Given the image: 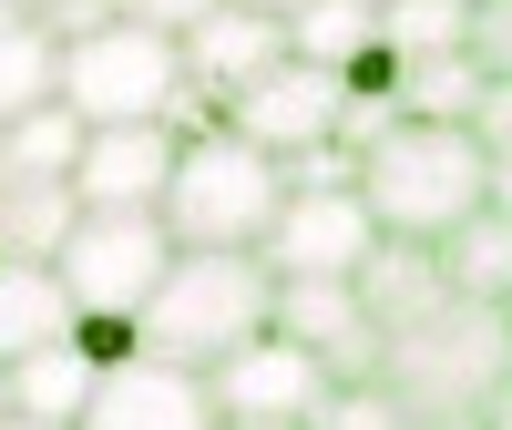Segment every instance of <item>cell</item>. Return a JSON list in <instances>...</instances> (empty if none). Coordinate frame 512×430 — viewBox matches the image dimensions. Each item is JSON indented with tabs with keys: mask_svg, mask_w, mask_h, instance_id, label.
Returning a JSON list of instances; mask_svg holds the SVG:
<instances>
[{
	"mask_svg": "<svg viewBox=\"0 0 512 430\" xmlns=\"http://www.w3.org/2000/svg\"><path fill=\"white\" fill-rule=\"evenodd\" d=\"M379 390L410 420H482L512 400V308L502 297H441L379 338Z\"/></svg>",
	"mask_w": 512,
	"mask_h": 430,
	"instance_id": "6da1fadb",
	"label": "cell"
},
{
	"mask_svg": "<svg viewBox=\"0 0 512 430\" xmlns=\"http://www.w3.org/2000/svg\"><path fill=\"white\" fill-rule=\"evenodd\" d=\"M359 205L379 215V236L441 246L451 226H472L492 205V164L472 144V123H400L359 154Z\"/></svg>",
	"mask_w": 512,
	"mask_h": 430,
	"instance_id": "7a4b0ae2",
	"label": "cell"
},
{
	"mask_svg": "<svg viewBox=\"0 0 512 430\" xmlns=\"http://www.w3.org/2000/svg\"><path fill=\"white\" fill-rule=\"evenodd\" d=\"M267 308H277V277L236 246H175L164 287L144 297V359H175V369H216L226 349L267 338Z\"/></svg>",
	"mask_w": 512,
	"mask_h": 430,
	"instance_id": "3957f363",
	"label": "cell"
},
{
	"mask_svg": "<svg viewBox=\"0 0 512 430\" xmlns=\"http://www.w3.org/2000/svg\"><path fill=\"white\" fill-rule=\"evenodd\" d=\"M287 205V175L256 144H236V134H195V144H175V175H164V236L175 246H236V256H256V236H267V215Z\"/></svg>",
	"mask_w": 512,
	"mask_h": 430,
	"instance_id": "277c9868",
	"label": "cell"
},
{
	"mask_svg": "<svg viewBox=\"0 0 512 430\" xmlns=\"http://www.w3.org/2000/svg\"><path fill=\"white\" fill-rule=\"evenodd\" d=\"M175 93H185V62H175L164 31L113 21V31H93V41L62 52V113L82 123V134H103V123H164Z\"/></svg>",
	"mask_w": 512,
	"mask_h": 430,
	"instance_id": "5b68a950",
	"label": "cell"
},
{
	"mask_svg": "<svg viewBox=\"0 0 512 430\" xmlns=\"http://www.w3.org/2000/svg\"><path fill=\"white\" fill-rule=\"evenodd\" d=\"M164 267H175L164 215H82L62 236V256H52L72 318H144V297L164 287Z\"/></svg>",
	"mask_w": 512,
	"mask_h": 430,
	"instance_id": "8992f818",
	"label": "cell"
},
{
	"mask_svg": "<svg viewBox=\"0 0 512 430\" xmlns=\"http://www.w3.org/2000/svg\"><path fill=\"white\" fill-rule=\"evenodd\" d=\"M338 390V379L308 359V349H287V338H246V349H226L216 369H205V400H216L226 430H308L318 400Z\"/></svg>",
	"mask_w": 512,
	"mask_h": 430,
	"instance_id": "52a82bcc",
	"label": "cell"
},
{
	"mask_svg": "<svg viewBox=\"0 0 512 430\" xmlns=\"http://www.w3.org/2000/svg\"><path fill=\"white\" fill-rule=\"evenodd\" d=\"M379 256V215L349 195H287L267 215V236H256V267L267 277H359Z\"/></svg>",
	"mask_w": 512,
	"mask_h": 430,
	"instance_id": "ba28073f",
	"label": "cell"
},
{
	"mask_svg": "<svg viewBox=\"0 0 512 430\" xmlns=\"http://www.w3.org/2000/svg\"><path fill=\"white\" fill-rule=\"evenodd\" d=\"M226 134L256 144L267 164L308 154V144H338V72H318V62H277L267 82H246V93L226 103Z\"/></svg>",
	"mask_w": 512,
	"mask_h": 430,
	"instance_id": "9c48e42d",
	"label": "cell"
},
{
	"mask_svg": "<svg viewBox=\"0 0 512 430\" xmlns=\"http://www.w3.org/2000/svg\"><path fill=\"white\" fill-rule=\"evenodd\" d=\"M267 328L287 338V349H308L328 379H379V328H369L349 277H277Z\"/></svg>",
	"mask_w": 512,
	"mask_h": 430,
	"instance_id": "30bf717a",
	"label": "cell"
},
{
	"mask_svg": "<svg viewBox=\"0 0 512 430\" xmlns=\"http://www.w3.org/2000/svg\"><path fill=\"white\" fill-rule=\"evenodd\" d=\"M164 175H175V134L164 123H103L72 154V205L82 215H154Z\"/></svg>",
	"mask_w": 512,
	"mask_h": 430,
	"instance_id": "8fae6325",
	"label": "cell"
},
{
	"mask_svg": "<svg viewBox=\"0 0 512 430\" xmlns=\"http://www.w3.org/2000/svg\"><path fill=\"white\" fill-rule=\"evenodd\" d=\"M175 62H185V93L226 113V103L246 93V82H267V72L287 62V21H267V11H236V0H226V11H205V21L175 41Z\"/></svg>",
	"mask_w": 512,
	"mask_h": 430,
	"instance_id": "7c38bea8",
	"label": "cell"
},
{
	"mask_svg": "<svg viewBox=\"0 0 512 430\" xmlns=\"http://www.w3.org/2000/svg\"><path fill=\"white\" fill-rule=\"evenodd\" d=\"M72 430H226L216 400H205V379L175 369V359H134V369H103L93 379V410Z\"/></svg>",
	"mask_w": 512,
	"mask_h": 430,
	"instance_id": "4fadbf2b",
	"label": "cell"
},
{
	"mask_svg": "<svg viewBox=\"0 0 512 430\" xmlns=\"http://www.w3.org/2000/svg\"><path fill=\"white\" fill-rule=\"evenodd\" d=\"M349 287H359V308H369V328H379V338H390V328H410L420 308H441V297H451L441 246H410V236H379V256H369Z\"/></svg>",
	"mask_w": 512,
	"mask_h": 430,
	"instance_id": "5bb4252c",
	"label": "cell"
},
{
	"mask_svg": "<svg viewBox=\"0 0 512 430\" xmlns=\"http://www.w3.org/2000/svg\"><path fill=\"white\" fill-rule=\"evenodd\" d=\"M72 338V297L52 267H21V256H0V369L31 359V349H62Z\"/></svg>",
	"mask_w": 512,
	"mask_h": 430,
	"instance_id": "9a60e30c",
	"label": "cell"
},
{
	"mask_svg": "<svg viewBox=\"0 0 512 430\" xmlns=\"http://www.w3.org/2000/svg\"><path fill=\"white\" fill-rule=\"evenodd\" d=\"M82 410H93V359L72 349H31V359H11V420H41V430H72Z\"/></svg>",
	"mask_w": 512,
	"mask_h": 430,
	"instance_id": "2e32d148",
	"label": "cell"
},
{
	"mask_svg": "<svg viewBox=\"0 0 512 430\" xmlns=\"http://www.w3.org/2000/svg\"><path fill=\"white\" fill-rule=\"evenodd\" d=\"M72 154H82V123H72L62 103L0 123V195H21V185H72Z\"/></svg>",
	"mask_w": 512,
	"mask_h": 430,
	"instance_id": "e0dca14e",
	"label": "cell"
},
{
	"mask_svg": "<svg viewBox=\"0 0 512 430\" xmlns=\"http://www.w3.org/2000/svg\"><path fill=\"white\" fill-rule=\"evenodd\" d=\"M41 103H62V41L21 11V21H0V123H21Z\"/></svg>",
	"mask_w": 512,
	"mask_h": 430,
	"instance_id": "ac0fdd59",
	"label": "cell"
},
{
	"mask_svg": "<svg viewBox=\"0 0 512 430\" xmlns=\"http://www.w3.org/2000/svg\"><path fill=\"white\" fill-rule=\"evenodd\" d=\"M441 277H451V297H502L512 308V215L502 205H482L472 226L441 236Z\"/></svg>",
	"mask_w": 512,
	"mask_h": 430,
	"instance_id": "d6986e66",
	"label": "cell"
},
{
	"mask_svg": "<svg viewBox=\"0 0 512 430\" xmlns=\"http://www.w3.org/2000/svg\"><path fill=\"white\" fill-rule=\"evenodd\" d=\"M482 93H492V72L472 52H431V62L400 72V123H472Z\"/></svg>",
	"mask_w": 512,
	"mask_h": 430,
	"instance_id": "ffe728a7",
	"label": "cell"
},
{
	"mask_svg": "<svg viewBox=\"0 0 512 430\" xmlns=\"http://www.w3.org/2000/svg\"><path fill=\"white\" fill-rule=\"evenodd\" d=\"M379 41V0H308L287 21V62H318V72H349Z\"/></svg>",
	"mask_w": 512,
	"mask_h": 430,
	"instance_id": "44dd1931",
	"label": "cell"
},
{
	"mask_svg": "<svg viewBox=\"0 0 512 430\" xmlns=\"http://www.w3.org/2000/svg\"><path fill=\"white\" fill-rule=\"evenodd\" d=\"M72 226H82L72 185H21V195H0V256H21V267H52Z\"/></svg>",
	"mask_w": 512,
	"mask_h": 430,
	"instance_id": "7402d4cb",
	"label": "cell"
},
{
	"mask_svg": "<svg viewBox=\"0 0 512 430\" xmlns=\"http://www.w3.org/2000/svg\"><path fill=\"white\" fill-rule=\"evenodd\" d=\"M379 41L410 62H431V52H461L472 41V0H379Z\"/></svg>",
	"mask_w": 512,
	"mask_h": 430,
	"instance_id": "603a6c76",
	"label": "cell"
},
{
	"mask_svg": "<svg viewBox=\"0 0 512 430\" xmlns=\"http://www.w3.org/2000/svg\"><path fill=\"white\" fill-rule=\"evenodd\" d=\"M308 430H410V410L379 390V379H338V390L318 400V420Z\"/></svg>",
	"mask_w": 512,
	"mask_h": 430,
	"instance_id": "cb8c5ba5",
	"label": "cell"
},
{
	"mask_svg": "<svg viewBox=\"0 0 512 430\" xmlns=\"http://www.w3.org/2000/svg\"><path fill=\"white\" fill-rule=\"evenodd\" d=\"M72 349L93 359V379L103 369H134L144 359V318H72Z\"/></svg>",
	"mask_w": 512,
	"mask_h": 430,
	"instance_id": "d4e9b609",
	"label": "cell"
},
{
	"mask_svg": "<svg viewBox=\"0 0 512 430\" xmlns=\"http://www.w3.org/2000/svg\"><path fill=\"white\" fill-rule=\"evenodd\" d=\"M31 21L72 52V41H93V31H113V21H123V0H31Z\"/></svg>",
	"mask_w": 512,
	"mask_h": 430,
	"instance_id": "484cf974",
	"label": "cell"
},
{
	"mask_svg": "<svg viewBox=\"0 0 512 430\" xmlns=\"http://www.w3.org/2000/svg\"><path fill=\"white\" fill-rule=\"evenodd\" d=\"M492 82H512V0H472V41H461Z\"/></svg>",
	"mask_w": 512,
	"mask_h": 430,
	"instance_id": "4316f807",
	"label": "cell"
},
{
	"mask_svg": "<svg viewBox=\"0 0 512 430\" xmlns=\"http://www.w3.org/2000/svg\"><path fill=\"white\" fill-rule=\"evenodd\" d=\"M205 11H226V0H123V21H134V31H164V41H185Z\"/></svg>",
	"mask_w": 512,
	"mask_h": 430,
	"instance_id": "83f0119b",
	"label": "cell"
},
{
	"mask_svg": "<svg viewBox=\"0 0 512 430\" xmlns=\"http://www.w3.org/2000/svg\"><path fill=\"white\" fill-rule=\"evenodd\" d=\"M472 144H482L492 164H512V82H492V93H482V113H472Z\"/></svg>",
	"mask_w": 512,
	"mask_h": 430,
	"instance_id": "f1b7e54d",
	"label": "cell"
},
{
	"mask_svg": "<svg viewBox=\"0 0 512 430\" xmlns=\"http://www.w3.org/2000/svg\"><path fill=\"white\" fill-rule=\"evenodd\" d=\"M236 11H267V21H297V11H308V0H236Z\"/></svg>",
	"mask_w": 512,
	"mask_h": 430,
	"instance_id": "f546056e",
	"label": "cell"
},
{
	"mask_svg": "<svg viewBox=\"0 0 512 430\" xmlns=\"http://www.w3.org/2000/svg\"><path fill=\"white\" fill-rule=\"evenodd\" d=\"M410 430H482V420H410Z\"/></svg>",
	"mask_w": 512,
	"mask_h": 430,
	"instance_id": "4dcf8cb0",
	"label": "cell"
},
{
	"mask_svg": "<svg viewBox=\"0 0 512 430\" xmlns=\"http://www.w3.org/2000/svg\"><path fill=\"white\" fill-rule=\"evenodd\" d=\"M0 420H11V369H0Z\"/></svg>",
	"mask_w": 512,
	"mask_h": 430,
	"instance_id": "1f68e13d",
	"label": "cell"
},
{
	"mask_svg": "<svg viewBox=\"0 0 512 430\" xmlns=\"http://www.w3.org/2000/svg\"><path fill=\"white\" fill-rule=\"evenodd\" d=\"M21 11H31V0H0V21H21Z\"/></svg>",
	"mask_w": 512,
	"mask_h": 430,
	"instance_id": "d6a6232c",
	"label": "cell"
},
{
	"mask_svg": "<svg viewBox=\"0 0 512 430\" xmlns=\"http://www.w3.org/2000/svg\"><path fill=\"white\" fill-rule=\"evenodd\" d=\"M0 430H41V420H0Z\"/></svg>",
	"mask_w": 512,
	"mask_h": 430,
	"instance_id": "836d02e7",
	"label": "cell"
}]
</instances>
